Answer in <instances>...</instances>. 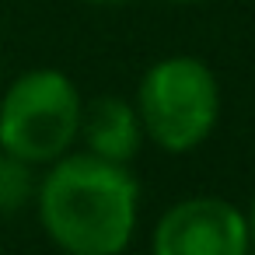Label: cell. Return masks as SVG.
<instances>
[{
    "instance_id": "ba28073f",
    "label": "cell",
    "mask_w": 255,
    "mask_h": 255,
    "mask_svg": "<svg viewBox=\"0 0 255 255\" xmlns=\"http://www.w3.org/2000/svg\"><path fill=\"white\" fill-rule=\"evenodd\" d=\"M88 4H95V7H123L129 0H88Z\"/></svg>"
},
{
    "instance_id": "8992f818",
    "label": "cell",
    "mask_w": 255,
    "mask_h": 255,
    "mask_svg": "<svg viewBox=\"0 0 255 255\" xmlns=\"http://www.w3.org/2000/svg\"><path fill=\"white\" fill-rule=\"evenodd\" d=\"M39 192L35 164L0 150V213H21Z\"/></svg>"
},
{
    "instance_id": "5b68a950",
    "label": "cell",
    "mask_w": 255,
    "mask_h": 255,
    "mask_svg": "<svg viewBox=\"0 0 255 255\" xmlns=\"http://www.w3.org/2000/svg\"><path fill=\"white\" fill-rule=\"evenodd\" d=\"M143 123L136 105H129L126 98L116 95H98L91 102H84L81 109V133L77 140L84 143L88 154L116 161V164H129L140 147H143Z\"/></svg>"
},
{
    "instance_id": "277c9868",
    "label": "cell",
    "mask_w": 255,
    "mask_h": 255,
    "mask_svg": "<svg viewBox=\"0 0 255 255\" xmlns=\"http://www.w3.org/2000/svg\"><path fill=\"white\" fill-rule=\"evenodd\" d=\"M150 255H252L245 213L220 196L178 199L157 217Z\"/></svg>"
},
{
    "instance_id": "30bf717a",
    "label": "cell",
    "mask_w": 255,
    "mask_h": 255,
    "mask_svg": "<svg viewBox=\"0 0 255 255\" xmlns=\"http://www.w3.org/2000/svg\"><path fill=\"white\" fill-rule=\"evenodd\" d=\"M0 150H4V147H0Z\"/></svg>"
},
{
    "instance_id": "9c48e42d",
    "label": "cell",
    "mask_w": 255,
    "mask_h": 255,
    "mask_svg": "<svg viewBox=\"0 0 255 255\" xmlns=\"http://www.w3.org/2000/svg\"><path fill=\"white\" fill-rule=\"evenodd\" d=\"M171 4H199V0H171Z\"/></svg>"
},
{
    "instance_id": "6da1fadb",
    "label": "cell",
    "mask_w": 255,
    "mask_h": 255,
    "mask_svg": "<svg viewBox=\"0 0 255 255\" xmlns=\"http://www.w3.org/2000/svg\"><path fill=\"white\" fill-rule=\"evenodd\" d=\"M39 220L67 255H119L140 213V185L126 164L88 150L63 154L39 178Z\"/></svg>"
},
{
    "instance_id": "7a4b0ae2",
    "label": "cell",
    "mask_w": 255,
    "mask_h": 255,
    "mask_svg": "<svg viewBox=\"0 0 255 255\" xmlns=\"http://www.w3.org/2000/svg\"><path fill=\"white\" fill-rule=\"evenodd\" d=\"M136 112L150 143L189 154L220 119V84L199 56H164L140 77Z\"/></svg>"
},
{
    "instance_id": "52a82bcc",
    "label": "cell",
    "mask_w": 255,
    "mask_h": 255,
    "mask_svg": "<svg viewBox=\"0 0 255 255\" xmlns=\"http://www.w3.org/2000/svg\"><path fill=\"white\" fill-rule=\"evenodd\" d=\"M245 227H248V248H252V255H255V192H252V203H248V210H245Z\"/></svg>"
},
{
    "instance_id": "3957f363",
    "label": "cell",
    "mask_w": 255,
    "mask_h": 255,
    "mask_svg": "<svg viewBox=\"0 0 255 255\" xmlns=\"http://www.w3.org/2000/svg\"><path fill=\"white\" fill-rule=\"evenodd\" d=\"M81 109L84 98L63 70H28L0 98V147L35 168L53 164L77 143Z\"/></svg>"
}]
</instances>
